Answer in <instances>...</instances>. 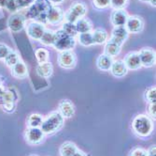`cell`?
<instances>
[{"instance_id": "6da1fadb", "label": "cell", "mask_w": 156, "mask_h": 156, "mask_svg": "<svg viewBox=\"0 0 156 156\" xmlns=\"http://www.w3.org/2000/svg\"><path fill=\"white\" fill-rule=\"evenodd\" d=\"M49 0H35V2L28 8L25 18L35 20L40 24H48L47 12L51 7Z\"/></svg>"}, {"instance_id": "7c38bea8", "label": "cell", "mask_w": 156, "mask_h": 156, "mask_svg": "<svg viewBox=\"0 0 156 156\" xmlns=\"http://www.w3.org/2000/svg\"><path fill=\"white\" fill-rule=\"evenodd\" d=\"M65 18L64 10L58 6H51L47 12V22L51 25H59Z\"/></svg>"}, {"instance_id": "d590c367", "label": "cell", "mask_w": 156, "mask_h": 156, "mask_svg": "<svg viewBox=\"0 0 156 156\" xmlns=\"http://www.w3.org/2000/svg\"><path fill=\"white\" fill-rule=\"evenodd\" d=\"M148 151L143 148H135L132 150L128 156H147Z\"/></svg>"}, {"instance_id": "5b68a950", "label": "cell", "mask_w": 156, "mask_h": 156, "mask_svg": "<svg viewBox=\"0 0 156 156\" xmlns=\"http://www.w3.org/2000/svg\"><path fill=\"white\" fill-rule=\"evenodd\" d=\"M87 13V7L83 2L77 1L71 5L69 10L65 13L66 22L75 24L79 19L83 18Z\"/></svg>"}, {"instance_id": "836d02e7", "label": "cell", "mask_w": 156, "mask_h": 156, "mask_svg": "<svg viewBox=\"0 0 156 156\" xmlns=\"http://www.w3.org/2000/svg\"><path fill=\"white\" fill-rule=\"evenodd\" d=\"M110 0H93V5L96 10H105L109 7Z\"/></svg>"}, {"instance_id": "8992f818", "label": "cell", "mask_w": 156, "mask_h": 156, "mask_svg": "<svg viewBox=\"0 0 156 156\" xmlns=\"http://www.w3.org/2000/svg\"><path fill=\"white\" fill-rule=\"evenodd\" d=\"M26 23V18L24 15H23L22 13L15 12L12 13L8 19V27L9 28V30L14 33H18L22 31Z\"/></svg>"}, {"instance_id": "ba28073f", "label": "cell", "mask_w": 156, "mask_h": 156, "mask_svg": "<svg viewBox=\"0 0 156 156\" xmlns=\"http://www.w3.org/2000/svg\"><path fill=\"white\" fill-rule=\"evenodd\" d=\"M25 140L30 145H38L42 143L44 140L45 135L41 131L40 128H34V127H28L24 135Z\"/></svg>"}, {"instance_id": "603a6c76", "label": "cell", "mask_w": 156, "mask_h": 156, "mask_svg": "<svg viewBox=\"0 0 156 156\" xmlns=\"http://www.w3.org/2000/svg\"><path fill=\"white\" fill-rule=\"evenodd\" d=\"M121 50H122L121 45L117 44L116 42L109 40H107V42H106L104 54L109 55L110 58H114V56H117L121 53Z\"/></svg>"}, {"instance_id": "f35d334b", "label": "cell", "mask_w": 156, "mask_h": 156, "mask_svg": "<svg viewBox=\"0 0 156 156\" xmlns=\"http://www.w3.org/2000/svg\"><path fill=\"white\" fill-rule=\"evenodd\" d=\"M147 156H156V147H155V145H152L149 149Z\"/></svg>"}, {"instance_id": "ee69618b", "label": "cell", "mask_w": 156, "mask_h": 156, "mask_svg": "<svg viewBox=\"0 0 156 156\" xmlns=\"http://www.w3.org/2000/svg\"><path fill=\"white\" fill-rule=\"evenodd\" d=\"M149 2L151 3V5L152 7H155V6H156V0H150Z\"/></svg>"}, {"instance_id": "4fadbf2b", "label": "cell", "mask_w": 156, "mask_h": 156, "mask_svg": "<svg viewBox=\"0 0 156 156\" xmlns=\"http://www.w3.org/2000/svg\"><path fill=\"white\" fill-rule=\"evenodd\" d=\"M129 37V32L127 31L125 26H114L111 33V38L109 40L116 42L117 44L122 46V44Z\"/></svg>"}, {"instance_id": "e575fe53", "label": "cell", "mask_w": 156, "mask_h": 156, "mask_svg": "<svg viewBox=\"0 0 156 156\" xmlns=\"http://www.w3.org/2000/svg\"><path fill=\"white\" fill-rule=\"evenodd\" d=\"M11 49L5 44H0V60H4Z\"/></svg>"}, {"instance_id": "52a82bcc", "label": "cell", "mask_w": 156, "mask_h": 156, "mask_svg": "<svg viewBox=\"0 0 156 156\" xmlns=\"http://www.w3.org/2000/svg\"><path fill=\"white\" fill-rule=\"evenodd\" d=\"M58 64L64 69H72L76 66L77 56L72 50L63 51L58 55Z\"/></svg>"}, {"instance_id": "7a4b0ae2", "label": "cell", "mask_w": 156, "mask_h": 156, "mask_svg": "<svg viewBox=\"0 0 156 156\" xmlns=\"http://www.w3.org/2000/svg\"><path fill=\"white\" fill-rule=\"evenodd\" d=\"M65 119L58 111L51 112L43 120L40 126L41 131L44 135H53L59 132L64 126Z\"/></svg>"}, {"instance_id": "8fae6325", "label": "cell", "mask_w": 156, "mask_h": 156, "mask_svg": "<svg viewBox=\"0 0 156 156\" xmlns=\"http://www.w3.org/2000/svg\"><path fill=\"white\" fill-rule=\"evenodd\" d=\"M45 29H46L45 25L34 21L27 25L26 33H27L28 37L31 38L32 40H39L41 39L42 35H43Z\"/></svg>"}, {"instance_id": "5bb4252c", "label": "cell", "mask_w": 156, "mask_h": 156, "mask_svg": "<svg viewBox=\"0 0 156 156\" xmlns=\"http://www.w3.org/2000/svg\"><path fill=\"white\" fill-rule=\"evenodd\" d=\"M35 0H8L6 9L10 12H18L21 10L29 8Z\"/></svg>"}, {"instance_id": "1f68e13d", "label": "cell", "mask_w": 156, "mask_h": 156, "mask_svg": "<svg viewBox=\"0 0 156 156\" xmlns=\"http://www.w3.org/2000/svg\"><path fill=\"white\" fill-rule=\"evenodd\" d=\"M145 100L149 104L156 103V88L151 87L145 91Z\"/></svg>"}, {"instance_id": "7bdbcfd3", "label": "cell", "mask_w": 156, "mask_h": 156, "mask_svg": "<svg viewBox=\"0 0 156 156\" xmlns=\"http://www.w3.org/2000/svg\"><path fill=\"white\" fill-rule=\"evenodd\" d=\"M8 0H0V8H6Z\"/></svg>"}, {"instance_id": "cb8c5ba5", "label": "cell", "mask_w": 156, "mask_h": 156, "mask_svg": "<svg viewBox=\"0 0 156 156\" xmlns=\"http://www.w3.org/2000/svg\"><path fill=\"white\" fill-rule=\"evenodd\" d=\"M94 44H104L108 40V32L104 28H96L92 31Z\"/></svg>"}, {"instance_id": "bcb514c9", "label": "cell", "mask_w": 156, "mask_h": 156, "mask_svg": "<svg viewBox=\"0 0 156 156\" xmlns=\"http://www.w3.org/2000/svg\"><path fill=\"white\" fill-rule=\"evenodd\" d=\"M29 156H38V155H37V154H31V155H29Z\"/></svg>"}, {"instance_id": "ffe728a7", "label": "cell", "mask_w": 156, "mask_h": 156, "mask_svg": "<svg viewBox=\"0 0 156 156\" xmlns=\"http://www.w3.org/2000/svg\"><path fill=\"white\" fill-rule=\"evenodd\" d=\"M11 74L15 78H25L28 75V70L25 63L23 60L18 61L13 67H11Z\"/></svg>"}, {"instance_id": "7402d4cb", "label": "cell", "mask_w": 156, "mask_h": 156, "mask_svg": "<svg viewBox=\"0 0 156 156\" xmlns=\"http://www.w3.org/2000/svg\"><path fill=\"white\" fill-rule=\"evenodd\" d=\"M75 25H76L78 33H87V32H92L93 30L92 22L85 17L79 19L75 23Z\"/></svg>"}, {"instance_id": "83f0119b", "label": "cell", "mask_w": 156, "mask_h": 156, "mask_svg": "<svg viewBox=\"0 0 156 156\" xmlns=\"http://www.w3.org/2000/svg\"><path fill=\"white\" fill-rule=\"evenodd\" d=\"M39 41L41 42L42 44L50 46L53 44L54 41V31H52L51 29H48L46 28L43 35H42L41 39L39 40Z\"/></svg>"}, {"instance_id": "60d3db41", "label": "cell", "mask_w": 156, "mask_h": 156, "mask_svg": "<svg viewBox=\"0 0 156 156\" xmlns=\"http://www.w3.org/2000/svg\"><path fill=\"white\" fill-rule=\"evenodd\" d=\"M49 1L51 3V5L56 6V5H59V4L63 3V2H64V0H49Z\"/></svg>"}, {"instance_id": "9a60e30c", "label": "cell", "mask_w": 156, "mask_h": 156, "mask_svg": "<svg viewBox=\"0 0 156 156\" xmlns=\"http://www.w3.org/2000/svg\"><path fill=\"white\" fill-rule=\"evenodd\" d=\"M128 16L124 10H114L110 14V22L114 26H123Z\"/></svg>"}, {"instance_id": "2e32d148", "label": "cell", "mask_w": 156, "mask_h": 156, "mask_svg": "<svg viewBox=\"0 0 156 156\" xmlns=\"http://www.w3.org/2000/svg\"><path fill=\"white\" fill-rule=\"evenodd\" d=\"M123 62L126 65L127 69L131 70H138L141 67L138 52H130V53H128L125 55Z\"/></svg>"}, {"instance_id": "f6af8a7d", "label": "cell", "mask_w": 156, "mask_h": 156, "mask_svg": "<svg viewBox=\"0 0 156 156\" xmlns=\"http://www.w3.org/2000/svg\"><path fill=\"white\" fill-rule=\"evenodd\" d=\"M139 1H141V2H149L150 0H139Z\"/></svg>"}, {"instance_id": "3957f363", "label": "cell", "mask_w": 156, "mask_h": 156, "mask_svg": "<svg viewBox=\"0 0 156 156\" xmlns=\"http://www.w3.org/2000/svg\"><path fill=\"white\" fill-rule=\"evenodd\" d=\"M134 132L140 137H148L153 131L152 120L147 115H137L132 122Z\"/></svg>"}, {"instance_id": "44dd1931", "label": "cell", "mask_w": 156, "mask_h": 156, "mask_svg": "<svg viewBox=\"0 0 156 156\" xmlns=\"http://www.w3.org/2000/svg\"><path fill=\"white\" fill-rule=\"evenodd\" d=\"M53 73L52 64L48 61L45 63H40L37 67V74L39 77L42 78H49Z\"/></svg>"}, {"instance_id": "9c48e42d", "label": "cell", "mask_w": 156, "mask_h": 156, "mask_svg": "<svg viewBox=\"0 0 156 156\" xmlns=\"http://www.w3.org/2000/svg\"><path fill=\"white\" fill-rule=\"evenodd\" d=\"M125 28L127 29V31L133 34H137L140 33L143 30L144 28V21L143 19L136 16V15H132V16H128L127 18V21L125 23Z\"/></svg>"}, {"instance_id": "74e56055", "label": "cell", "mask_w": 156, "mask_h": 156, "mask_svg": "<svg viewBox=\"0 0 156 156\" xmlns=\"http://www.w3.org/2000/svg\"><path fill=\"white\" fill-rule=\"evenodd\" d=\"M149 115L152 118V119H156V104H150L149 106Z\"/></svg>"}, {"instance_id": "4dcf8cb0", "label": "cell", "mask_w": 156, "mask_h": 156, "mask_svg": "<svg viewBox=\"0 0 156 156\" xmlns=\"http://www.w3.org/2000/svg\"><path fill=\"white\" fill-rule=\"evenodd\" d=\"M36 59L37 60V62L40 63H45L49 61V52L48 50H46L45 48H38L36 51Z\"/></svg>"}, {"instance_id": "ab89813d", "label": "cell", "mask_w": 156, "mask_h": 156, "mask_svg": "<svg viewBox=\"0 0 156 156\" xmlns=\"http://www.w3.org/2000/svg\"><path fill=\"white\" fill-rule=\"evenodd\" d=\"M5 91V89L1 86L0 87V105H3V93Z\"/></svg>"}, {"instance_id": "4316f807", "label": "cell", "mask_w": 156, "mask_h": 156, "mask_svg": "<svg viewBox=\"0 0 156 156\" xmlns=\"http://www.w3.org/2000/svg\"><path fill=\"white\" fill-rule=\"evenodd\" d=\"M78 41L80 44L82 46H92L94 45V41L93 39V34L92 32H87V33H80L78 36Z\"/></svg>"}, {"instance_id": "7dc6e473", "label": "cell", "mask_w": 156, "mask_h": 156, "mask_svg": "<svg viewBox=\"0 0 156 156\" xmlns=\"http://www.w3.org/2000/svg\"><path fill=\"white\" fill-rule=\"evenodd\" d=\"M0 87H1V82H0Z\"/></svg>"}, {"instance_id": "30bf717a", "label": "cell", "mask_w": 156, "mask_h": 156, "mask_svg": "<svg viewBox=\"0 0 156 156\" xmlns=\"http://www.w3.org/2000/svg\"><path fill=\"white\" fill-rule=\"evenodd\" d=\"M138 55H139L141 66H143L145 68H151L154 66L156 55H155V51L153 49L149 47L142 48L138 52Z\"/></svg>"}, {"instance_id": "484cf974", "label": "cell", "mask_w": 156, "mask_h": 156, "mask_svg": "<svg viewBox=\"0 0 156 156\" xmlns=\"http://www.w3.org/2000/svg\"><path fill=\"white\" fill-rule=\"evenodd\" d=\"M43 117L37 113H33L27 118L26 124L28 127H34V128H40L41 123L43 121Z\"/></svg>"}, {"instance_id": "d6a6232c", "label": "cell", "mask_w": 156, "mask_h": 156, "mask_svg": "<svg viewBox=\"0 0 156 156\" xmlns=\"http://www.w3.org/2000/svg\"><path fill=\"white\" fill-rule=\"evenodd\" d=\"M128 4V0H110L109 6L113 10H124Z\"/></svg>"}, {"instance_id": "f546056e", "label": "cell", "mask_w": 156, "mask_h": 156, "mask_svg": "<svg viewBox=\"0 0 156 156\" xmlns=\"http://www.w3.org/2000/svg\"><path fill=\"white\" fill-rule=\"evenodd\" d=\"M61 29H62L65 33H66L67 35L71 36V37H74V38L79 34L78 31H77L76 25H75V24H73V23L65 22V23L63 24V25H62V28H61Z\"/></svg>"}, {"instance_id": "d6986e66", "label": "cell", "mask_w": 156, "mask_h": 156, "mask_svg": "<svg viewBox=\"0 0 156 156\" xmlns=\"http://www.w3.org/2000/svg\"><path fill=\"white\" fill-rule=\"evenodd\" d=\"M113 59L106 54H102L96 59V67L98 70H103V72H108L110 70L111 65L113 63Z\"/></svg>"}, {"instance_id": "d4e9b609", "label": "cell", "mask_w": 156, "mask_h": 156, "mask_svg": "<svg viewBox=\"0 0 156 156\" xmlns=\"http://www.w3.org/2000/svg\"><path fill=\"white\" fill-rule=\"evenodd\" d=\"M78 150L77 146L70 141L63 143L60 147V155L61 156H73Z\"/></svg>"}, {"instance_id": "ac0fdd59", "label": "cell", "mask_w": 156, "mask_h": 156, "mask_svg": "<svg viewBox=\"0 0 156 156\" xmlns=\"http://www.w3.org/2000/svg\"><path fill=\"white\" fill-rule=\"evenodd\" d=\"M109 70L111 74L117 78H122L125 76L127 73H128V69H127L126 65L124 64L123 60H120V59L113 61Z\"/></svg>"}, {"instance_id": "e0dca14e", "label": "cell", "mask_w": 156, "mask_h": 156, "mask_svg": "<svg viewBox=\"0 0 156 156\" xmlns=\"http://www.w3.org/2000/svg\"><path fill=\"white\" fill-rule=\"evenodd\" d=\"M58 112L63 116L64 119H69L75 114V106L73 103L69 100H63L59 103Z\"/></svg>"}, {"instance_id": "277c9868", "label": "cell", "mask_w": 156, "mask_h": 156, "mask_svg": "<svg viewBox=\"0 0 156 156\" xmlns=\"http://www.w3.org/2000/svg\"><path fill=\"white\" fill-rule=\"evenodd\" d=\"M52 46L58 51H68L73 50L76 46V40L74 37H71L65 33L62 29H59L54 32V41Z\"/></svg>"}, {"instance_id": "f1b7e54d", "label": "cell", "mask_w": 156, "mask_h": 156, "mask_svg": "<svg viewBox=\"0 0 156 156\" xmlns=\"http://www.w3.org/2000/svg\"><path fill=\"white\" fill-rule=\"evenodd\" d=\"M20 60H21V59H20V56H19L18 53L15 52V51H13V50H11V51L9 53V55L6 56V59H4L6 65L9 66V67H10V68L13 67L14 65H15V64H16L18 61H20Z\"/></svg>"}, {"instance_id": "8d00e7d4", "label": "cell", "mask_w": 156, "mask_h": 156, "mask_svg": "<svg viewBox=\"0 0 156 156\" xmlns=\"http://www.w3.org/2000/svg\"><path fill=\"white\" fill-rule=\"evenodd\" d=\"M2 108L3 111H5L8 114H11L16 109V105L15 103H6L4 105H2Z\"/></svg>"}, {"instance_id": "b9f144b4", "label": "cell", "mask_w": 156, "mask_h": 156, "mask_svg": "<svg viewBox=\"0 0 156 156\" xmlns=\"http://www.w3.org/2000/svg\"><path fill=\"white\" fill-rule=\"evenodd\" d=\"M73 156H87V154H86V153H84L83 151H81V150H78L76 151V153H75Z\"/></svg>"}]
</instances>
